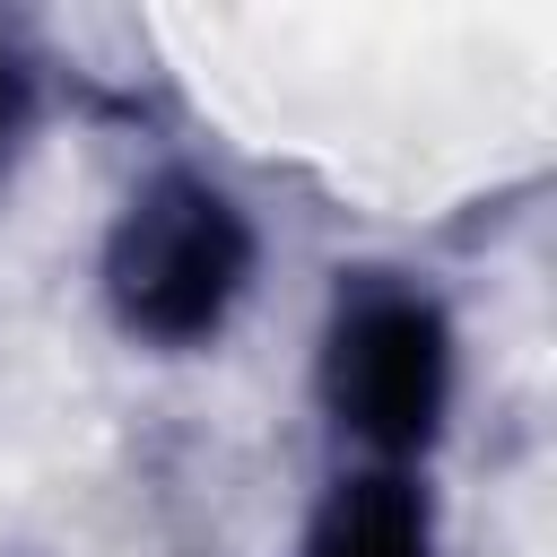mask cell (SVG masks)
<instances>
[{"label": "cell", "mask_w": 557, "mask_h": 557, "mask_svg": "<svg viewBox=\"0 0 557 557\" xmlns=\"http://www.w3.org/2000/svg\"><path fill=\"white\" fill-rule=\"evenodd\" d=\"M252 287V218L226 183L165 165L104 235V305L148 348H209Z\"/></svg>", "instance_id": "6da1fadb"}, {"label": "cell", "mask_w": 557, "mask_h": 557, "mask_svg": "<svg viewBox=\"0 0 557 557\" xmlns=\"http://www.w3.org/2000/svg\"><path fill=\"white\" fill-rule=\"evenodd\" d=\"M322 409L374 470H409L453 409V322L426 287L357 270L322 322Z\"/></svg>", "instance_id": "7a4b0ae2"}, {"label": "cell", "mask_w": 557, "mask_h": 557, "mask_svg": "<svg viewBox=\"0 0 557 557\" xmlns=\"http://www.w3.org/2000/svg\"><path fill=\"white\" fill-rule=\"evenodd\" d=\"M305 557H435V505L409 470H348L322 496Z\"/></svg>", "instance_id": "3957f363"}, {"label": "cell", "mask_w": 557, "mask_h": 557, "mask_svg": "<svg viewBox=\"0 0 557 557\" xmlns=\"http://www.w3.org/2000/svg\"><path fill=\"white\" fill-rule=\"evenodd\" d=\"M35 122H44V70H35L26 35L0 17V183L17 174V157H26V139H35Z\"/></svg>", "instance_id": "277c9868"}]
</instances>
